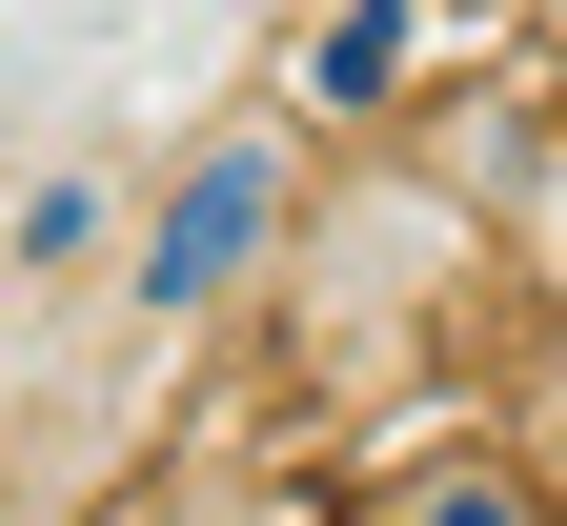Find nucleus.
Masks as SVG:
<instances>
[{"label":"nucleus","instance_id":"obj_1","mask_svg":"<svg viewBox=\"0 0 567 526\" xmlns=\"http://www.w3.org/2000/svg\"><path fill=\"white\" fill-rule=\"evenodd\" d=\"M264 244H284V122H203L163 163V203H142V264L122 283H142V324H203Z\"/></svg>","mask_w":567,"mask_h":526},{"label":"nucleus","instance_id":"obj_2","mask_svg":"<svg viewBox=\"0 0 567 526\" xmlns=\"http://www.w3.org/2000/svg\"><path fill=\"white\" fill-rule=\"evenodd\" d=\"M385 526H547V486H527V466H425Z\"/></svg>","mask_w":567,"mask_h":526},{"label":"nucleus","instance_id":"obj_3","mask_svg":"<svg viewBox=\"0 0 567 526\" xmlns=\"http://www.w3.org/2000/svg\"><path fill=\"white\" fill-rule=\"evenodd\" d=\"M405 82V0H344V21H324V102H385Z\"/></svg>","mask_w":567,"mask_h":526}]
</instances>
